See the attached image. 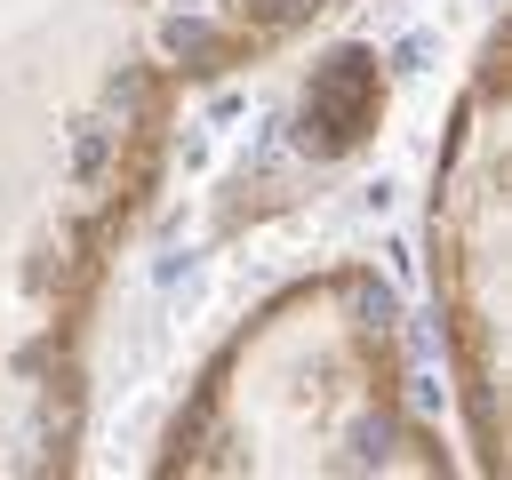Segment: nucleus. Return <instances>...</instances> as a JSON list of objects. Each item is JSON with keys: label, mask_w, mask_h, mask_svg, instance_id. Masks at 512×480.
Masks as SVG:
<instances>
[{"label": "nucleus", "mask_w": 512, "mask_h": 480, "mask_svg": "<svg viewBox=\"0 0 512 480\" xmlns=\"http://www.w3.org/2000/svg\"><path fill=\"white\" fill-rule=\"evenodd\" d=\"M344 0H0V472H72L104 280L200 88Z\"/></svg>", "instance_id": "nucleus-1"}, {"label": "nucleus", "mask_w": 512, "mask_h": 480, "mask_svg": "<svg viewBox=\"0 0 512 480\" xmlns=\"http://www.w3.org/2000/svg\"><path fill=\"white\" fill-rule=\"evenodd\" d=\"M160 472H448L408 408L392 288L360 264L280 288L184 392Z\"/></svg>", "instance_id": "nucleus-2"}, {"label": "nucleus", "mask_w": 512, "mask_h": 480, "mask_svg": "<svg viewBox=\"0 0 512 480\" xmlns=\"http://www.w3.org/2000/svg\"><path fill=\"white\" fill-rule=\"evenodd\" d=\"M432 304L464 448L480 472L512 464L504 432V24L480 40L432 168Z\"/></svg>", "instance_id": "nucleus-3"}]
</instances>
